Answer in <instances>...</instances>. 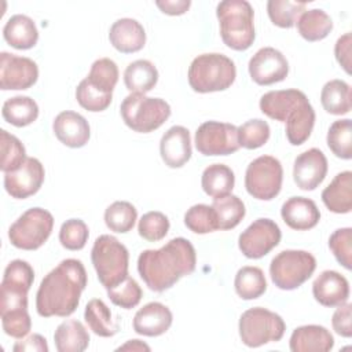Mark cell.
<instances>
[{
  "instance_id": "6da1fadb",
  "label": "cell",
  "mask_w": 352,
  "mask_h": 352,
  "mask_svg": "<svg viewBox=\"0 0 352 352\" xmlns=\"http://www.w3.org/2000/svg\"><path fill=\"white\" fill-rule=\"evenodd\" d=\"M87 286V271L77 258L62 260L41 280L36 293V309L43 318L72 315Z\"/></svg>"
},
{
  "instance_id": "7a4b0ae2",
  "label": "cell",
  "mask_w": 352,
  "mask_h": 352,
  "mask_svg": "<svg viewBox=\"0 0 352 352\" xmlns=\"http://www.w3.org/2000/svg\"><path fill=\"white\" fill-rule=\"evenodd\" d=\"M197 253L186 238H173L160 249L139 254L138 271L146 286L157 293L170 289L180 278L194 272Z\"/></svg>"
},
{
  "instance_id": "3957f363",
  "label": "cell",
  "mask_w": 352,
  "mask_h": 352,
  "mask_svg": "<svg viewBox=\"0 0 352 352\" xmlns=\"http://www.w3.org/2000/svg\"><path fill=\"white\" fill-rule=\"evenodd\" d=\"M223 43L235 51L248 50L254 38L253 7L246 0H224L216 7Z\"/></svg>"
},
{
  "instance_id": "277c9868",
  "label": "cell",
  "mask_w": 352,
  "mask_h": 352,
  "mask_svg": "<svg viewBox=\"0 0 352 352\" xmlns=\"http://www.w3.org/2000/svg\"><path fill=\"white\" fill-rule=\"evenodd\" d=\"M235 77V63L217 52L198 55L188 67V84L199 94L224 91L232 85Z\"/></svg>"
},
{
  "instance_id": "5b68a950",
  "label": "cell",
  "mask_w": 352,
  "mask_h": 352,
  "mask_svg": "<svg viewBox=\"0 0 352 352\" xmlns=\"http://www.w3.org/2000/svg\"><path fill=\"white\" fill-rule=\"evenodd\" d=\"M91 260L98 279L107 290L128 276L129 253L116 236L103 234L94 242Z\"/></svg>"
},
{
  "instance_id": "8992f818",
  "label": "cell",
  "mask_w": 352,
  "mask_h": 352,
  "mask_svg": "<svg viewBox=\"0 0 352 352\" xmlns=\"http://www.w3.org/2000/svg\"><path fill=\"white\" fill-rule=\"evenodd\" d=\"M126 126L135 132L148 133L158 129L170 116V106L161 98L144 94H129L120 106Z\"/></svg>"
},
{
  "instance_id": "52a82bcc",
  "label": "cell",
  "mask_w": 352,
  "mask_h": 352,
  "mask_svg": "<svg viewBox=\"0 0 352 352\" xmlns=\"http://www.w3.org/2000/svg\"><path fill=\"white\" fill-rule=\"evenodd\" d=\"M316 268V258L307 250H282L270 264V275L280 290H294L307 282Z\"/></svg>"
},
{
  "instance_id": "ba28073f",
  "label": "cell",
  "mask_w": 352,
  "mask_h": 352,
  "mask_svg": "<svg viewBox=\"0 0 352 352\" xmlns=\"http://www.w3.org/2000/svg\"><path fill=\"white\" fill-rule=\"evenodd\" d=\"M239 337L249 348L282 340L286 324L280 315L261 307L246 309L239 318Z\"/></svg>"
},
{
  "instance_id": "9c48e42d",
  "label": "cell",
  "mask_w": 352,
  "mask_h": 352,
  "mask_svg": "<svg viewBox=\"0 0 352 352\" xmlns=\"http://www.w3.org/2000/svg\"><path fill=\"white\" fill-rule=\"evenodd\" d=\"M52 228L54 217L48 210L30 208L10 226L8 239L18 249L36 250L45 243Z\"/></svg>"
},
{
  "instance_id": "30bf717a",
  "label": "cell",
  "mask_w": 352,
  "mask_h": 352,
  "mask_svg": "<svg viewBox=\"0 0 352 352\" xmlns=\"http://www.w3.org/2000/svg\"><path fill=\"white\" fill-rule=\"evenodd\" d=\"M283 182V168L278 158L272 155H260L253 160L245 172L246 191L256 199H274Z\"/></svg>"
},
{
  "instance_id": "8fae6325",
  "label": "cell",
  "mask_w": 352,
  "mask_h": 352,
  "mask_svg": "<svg viewBox=\"0 0 352 352\" xmlns=\"http://www.w3.org/2000/svg\"><path fill=\"white\" fill-rule=\"evenodd\" d=\"M33 280L34 271L28 261L16 258L8 263L0 286V315L28 308V293Z\"/></svg>"
},
{
  "instance_id": "7c38bea8",
  "label": "cell",
  "mask_w": 352,
  "mask_h": 352,
  "mask_svg": "<svg viewBox=\"0 0 352 352\" xmlns=\"http://www.w3.org/2000/svg\"><path fill=\"white\" fill-rule=\"evenodd\" d=\"M195 147L202 155H228L238 151V128L228 122L206 121L195 132Z\"/></svg>"
},
{
  "instance_id": "4fadbf2b",
  "label": "cell",
  "mask_w": 352,
  "mask_h": 352,
  "mask_svg": "<svg viewBox=\"0 0 352 352\" xmlns=\"http://www.w3.org/2000/svg\"><path fill=\"white\" fill-rule=\"evenodd\" d=\"M282 232L279 226L265 217L254 220L238 238L239 250L248 258H261L280 242Z\"/></svg>"
},
{
  "instance_id": "5bb4252c",
  "label": "cell",
  "mask_w": 352,
  "mask_h": 352,
  "mask_svg": "<svg viewBox=\"0 0 352 352\" xmlns=\"http://www.w3.org/2000/svg\"><path fill=\"white\" fill-rule=\"evenodd\" d=\"M38 67L34 60L3 51L0 54V88L3 91L28 89L36 84Z\"/></svg>"
},
{
  "instance_id": "9a60e30c",
  "label": "cell",
  "mask_w": 352,
  "mask_h": 352,
  "mask_svg": "<svg viewBox=\"0 0 352 352\" xmlns=\"http://www.w3.org/2000/svg\"><path fill=\"white\" fill-rule=\"evenodd\" d=\"M252 80L258 85H271L283 81L289 73V62L274 47L260 48L248 65Z\"/></svg>"
},
{
  "instance_id": "2e32d148",
  "label": "cell",
  "mask_w": 352,
  "mask_h": 352,
  "mask_svg": "<svg viewBox=\"0 0 352 352\" xmlns=\"http://www.w3.org/2000/svg\"><path fill=\"white\" fill-rule=\"evenodd\" d=\"M44 176L43 164L34 157H26L18 169L4 173V188L12 198L25 199L40 190Z\"/></svg>"
},
{
  "instance_id": "e0dca14e",
  "label": "cell",
  "mask_w": 352,
  "mask_h": 352,
  "mask_svg": "<svg viewBox=\"0 0 352 352\" xmlns=\"http://www.w3.org/2000/svg\"><path fill=\"white\" fill-rule=\"evenodd\" d=\"M327 175V158L319 148H309L294 160L293 179L298 188L312 191L324 180Z\"/></svg>"
},
{
  "instance_id": "ac0fdd59",
  "label": "cell",
  "mask_w": 352,
  "mask_h": 352,
  "mask_svg": "<svg viewBox=\"0 0 352 352\" xmlns=\"http://www.w3.org/2000/svg\"><path fill=\"white\" fill-rule=\"evenodd\" d=\"M52 129L56 139L72 148L85 146L91 136L88 121L81 114L72 110L60 111L52 122Z\"/></svg>"
},
{
  "instance_id": "d6986e66",
  "label": "cell",
  "mask_w": 352,
  "mask_h": 352,
  "mask_svg": "<svg viewBox=\"0 0 352 352\" xmlns=\"http://www.w3.org/2000/svg\"><path fill=\"white\" fill-rule=\"evenodd\" d=\"M312 294L323 307H338L348 301L349 283L337 271L326 270L320 272L312 283Z\"/></svg>"
},
{
  "instance_id": "ffe728a7",
  "label": "cell",
  "mask_w": 352,
  "mask_h": 352,
  "mask_svg": "<svg viewBox=\"0 0 352 352\" xmlns=\"http://www.w3.org/2000/svg\"><path fill=\"white\" fill-rule=\"evenodd\" d=\"M160 154L169 168H182L191 158V138L187 128L170 126L161 138Z\"/></svg>"
},
{
  "instance_id": "44dd1931",
  "label": "cell",
  "mask_w": 352,
  "mask_h": 352,
  "mask_svg": "<svg viewBox=\"0 0 352 352\" xmlns=\"http://www.w3.org/2000/svg\"><path fill=\"white\" fill-rule=\"evenodd\" d=\"M170 309L158 301L143 305L133 316V330L146 337H158L166 333L172 324Z\"/></svg>"
},
{
  "instance_id": "7402d4cb",
  "label": "cell",
  "mask_w": 352,
  "mask_h": 352,
  "mask_svg": "<svg viewBox=\"0 0 352 352\" xmlns=\"http://www.w3.org/2000/svg\"><path fill=\"white\" fill-rule=\"evenodd\" d=\"M308 98L300 89H279L264 94L260 99V110L267 117L285 122L289 116Z\"/></svg>"
},
{
  "instance_id": "603a6c76",
  "label": "cell",
  "mask_w": 352,
  "mask_h": 352,
  "mask_svg": "<svg viewBox=\"0 0 352 352\" xmlns=\"http://www.w3.org/2000/svg\"><path fill=\"white\" fill-rule=\"evenodd\" d=\"M109 40L117 51L122 54H133L144 47L146 32L142 23L136 19L121 18L111 25Z\"/></svg>"
},
{
  "instance_id": "cb8c5ba5",
  "label": "cell",
  "mask_w": 352,
  "mask_h": 352,
  "mask_svg": "<svg viewBox=\"0 0 352 352\" xmlns=\"http://www.w3.org/2000/svg\"><path fill=\"white\" fill-rule=\"evenodd\" d=\"M283 221L293 230L305 231L314 228L320 220L316 204L305 197H292L280 208Z\"/></svg>"
},
{
  "instance_id": "d4e9b609",
  "label": "cell",
  "mask_w": 352,
  "mask_h": 352,
  "mask_svg": "<svg viewBox=\"0 0 352 352\" xmlns=\"http://www.w3.org/2000/svg\"><path fill=\"white\" fill-rule=\"evenodd\" d=\"M289 346L293 352H329L334 346V338L323 326L305 324L293 330Z\"/></svg>"
},
{
  "instance_id": "484cf974",
  "label": "cell",
  "mask_w": 352,
  "mask_h": 352,
  "mask_svg": "<svg viewBox=\"0 0 352 352\" xmlns=\"http://www.w3.org/2000/svg\"><path fill=\"white\" fill-rule=\"evenodd\" d=\"M322 201L333 213H349L352 210V172L344 170L337 173L322 191Z\"/></svg>"
},
{
  "instance_id": "4316f807",
  "label": "cell",
  "mask_w": 352,
  "mask_h": 352,
  "mask_svg": "<svg viewBox=\"0 0 352 352\" xmlns=\"http://www.w3.org/2000/svg\"><path fill=\"white\" fill-rule=\"evenodd\" d=\"M3 37L16 50H29L37 44L38 30L32 18L23 14H15L6 22Z\"/></svg>"
},
{
  "instance_id": "83f0119b",
  "label": "cell",
  "mask_w": 352,
  "mask_h": 352,
  "mask_svg": "<svg viewBox=\"0 0 352 352\" xmlns=\"http://www.w3.org/2000/svg\"><path fill=\"white\" fill-rule=\"evenodd\" d=\"M54 341L58 352H82L89 345V334L80 320L69 319L56 327Z\"/></svg>"
},
{
  "instance_id": "f1b7e54d",
  "label": "cell",
  "mask_w": 352,
  "mask_h": 352,
  "mask_svg": "<svg viewBox=\"0 0 352 352\" xmlns=\"http://www.w3.org/2000/svg\"><path fill=\"white\" fill-rule=\"evenodd\" d=\"M158 81V70L147 59L131 62L124 72V82L131 94H146L151 91Z\"/></svg>"
},
{
  "instance_id": "f546056e",
  "label": "cell",
  "mask_w": 352,
  "mask_h": 352,
  "mask_svg": "<svg viewBox=\"0 0 352 352\" xmlns=\"http://www.w3.org/2000/svg\"><path fill=\"white\" fill-rule=\"evenodd\" d=\"M285 122V132L290 144L300 146L308 140L315 125V110L309 100L301 103Z\"/></svg>"
},
{
  "instance_id": "4dcf8cb0",
  "label": "cell",
  "mask_w": 352,
  "mask_h": 352,
  "mask_svg": "<svg viewBox=\"0 0 352 352\" xmlns=\"http://www.w3.org/2000/svg\"><path fill=\"white\" fill-rule=\"evenodd\" d=\"M235 184V176L230 166L224 164H212L205 168L201 177V186L205 194L213 199L228 195Z\"/></svg>"
},
{
  "instance_id": "1f68e13d",
  "label": "cell",
  "mask_w": 352,
  "mask_h": 352,
  "mask_svg": "<svg viewBox=\"0 0 352 352\" xmlns=\"http://www.w3.org/2000/svg\"><path fill=\"white\" fill-rule=\"evenodd\" d=\"M84 319L89 330L99 337H113L118 331V323L113 319L110 308L100 298L88 301L84 309Z\"/></svg>"
},
{
  "instance_id": "d6a6232c",
  "label": "cell",
  "mask_w": 352,
  "mask_h": 352,
  "mask_svg": "<svg viewBox=\"0 0 352 352\" xmlns=\"http://www.w3.org/2000/svg\"><path fill=\"white\" fill-rule=\"evenodd\" d=\"M1 116L14 126H26L37 120L38 106L30 96H12L3 103Z\"/></svg>"
},
{
  "instance_id": "836d02e7",
  "label": "cell",
  "mask_w": 352,
  "mask_h": 352,
  "mask_svg": "<svg viewBox=\"0 0 352 352\" xmlns=\"http://www.w3.org/2000/svg\"><path fill=\"white\" fill-rule=\"evenodd\" d=\"M333 29V21L320 8L305 10L297 19V30L307 41H319L329 36Z\"/></svg>"
},
{
  "instance_id": "e575fe53",
  "label": "cell",
  "mask_w": 352,
  "mask_h": 352,
  "mask_svg": "<svg viewBox=\"0 0 352 352\" xmlns=\"http://www.w3.org/2000/svg\"><path fill=\"white\" fill-rule=\"evenodd\" d=\"M320 103L329 114L342 116L351 111V85L344 80L327 81L320 92Z\"/></svg>"
},
{
  "instance_id": "d590c367",
  "label": "cell",
  "mask_w": 352,
  "mask_h": 352,
  "mask_svg": "<svg viewBox=\"0 0 352 352\" xmlns=\"http://www.w3.org/2000/svg\"><path fill=\"white\" fill-rule=\"evenodd\" d=\"M234 287L242 300L258 298L267 290V280L263 270L252 265L239 268L234 279Z\"/></svg>"
},
{
  "instance_id": "8d00e7d4",
  "label": "cell",
  "mask_w": 352,
  "mask_h": 352,
  "mask_svg": "<svg viewBox=\"0 0 352 352\" xmlns=\"http://www.w3.org/2000/svg\"><path fill=\"white\" fill-rule=\"evenodd\" d=\"M212 206L217 216L219 230L235 228L242 221L246 213L242 199L232 194L213 199Z\"/></svg>"
},
{
  "instance_id": "74e56055",
  "label": "cell",
  "mask_w": 352,
  "mask_h": 352,
  "mask_svg": "<svg viewBox=\"0 0 352 352\" xmlns=\"http://www.w3.org/2000/svg\"><path fill=\"white\" fill-rule=\"evenodd\" d=\"M138 219L136 208L128 201H116L104 210V223L110 231L125 234L131 231Z\"/></svg>"
},
{
  "instance_id": "f35d334b",
  "label": "cell",
  "mask_w": 352,
  "mask_h": 352,
  "mask_svg": "<svg viewBox=\"0 0 352 352\" xmlns=\"http://www.w3.org/2000/svg\"><path fill=\"white\" fill-rule=\"evenodd\" d=\"M327 146L341 160L352 158V122L349 118L334 121L327 132Z\"/></svg>"
},
{
  "instance_id": "ab89813d",
  "label": "cell",
  "mask_w": 352,
  "mask_h": 352,
  "mask_svg": "<svg viewBox=\"0 0 352 352\" xmlns=\"http://www.w3.org/2000/svg\"><path fill=\"white\" fill-rule=\"evenodd\" d=\"M305 1L270 0L267 3V12L274 25L283 29H290L297 23L298 16L305 11Z\"/></svg>"
},
{
  "instance_id": "60d3db41",
  "label": "cell",
  "mask_w": 352,
  "mask_h": 352,
  "mask_svg": "<svg viewBox=\"0 0 352 352\" xmlns=\"http://www.w3.org/2000/svg\"><path fill=\"white\" fill-rule=\"evenodd\" d=\"M184 224L195 234H208L219 230L217 216L213 206L205 204L192 205L184 214Z\"/></svg>"
},
{
  "instance_id": "b9f144b4",
  "label": "cell",
  "mask_w": 352,
  "mask_h": 352,
  "mask_svg": "<svg viewBox=\"0 0 352 352\" xmlns=\"http://www.w3.org/2000/svg\"><path fill=\"white\" fill-rule=\"evenodd\" d=\"M0 146H1V170L4 173L18 169L22 162L26 160V150L21 140L7 132L6 129L0 131Z\"/></svg>"
},
{
  "instance_id": "7bdbcfd3",
  "label": "cell",
  "mask_w": 352,
  "mask_h": 352,
  "mask_svg": "<svg viewBox=\"0 0 352 352\" xmlns=\"http://www.w3.org/2000/svg\"><path fill=\"white\" fill-rule=\"evenodd\" d=\"M87 78L100 91L113 94L118 81V67L113 59L99 58L92 63Z\"/></svg>"
},
{
  "instance_id": "ee69618b",
  "label": "cell",
  "mask_w": 352,
  "mask_h": 352,
  "mask_svg": "<svg viewBox=\"0 0 352 352\" xmlns=\"http://www.w3.org/2000/svg\"><path fill=\"white\" fill-rule=\"evenodd\" d=\"M111 94L103 92L96 88L88 78L80 81L76 88V99L81 107L88 111H103L111 103Z\"/></svg>"
},
{
  "instance_id": "f6af8a7d",
  "label": "cell",
  "mask_w": 352,
  "mask_h": 352,
  "mask_svg": "<svg viewBox=\"0 0 352 352\" xmlns=\"http://www.w3.org/2000/svg\"><path fill=\"white\" fill-rule=\"evenodd\" d=\"M270 135V125L261 118L249 120L238 128L239 146L248 150H254L264 146L268 142Z\"/></svg>"
},
{
  "instance_id": "bcb514c9",
  "label": "cell",
  "mask_w": 352,
  "mask_h": 352,
  "mask_svg": "<svg viewBox=\"0 0 352 352\" xmlns=\"http://www.w3.org/2000/svg\"><path fill=\"white\" fill-rule=\"evenodd\" d=\"M142 296H143L142 287L131 276H126L118 285L107 289V297L110 298V301L114 305L121 307L124 309L135 308L140 302Z\"/></svg>"
},
{
  "instance_id": "7dc6e473",
  "label": "cell",
  "mask_w": 352,
  "mask_h": 352,
  "mask_svg": "<svg viewBox=\"0 0 352 352\" xmlns=\"http://www.w3.org/2000/svg\"><path fill=\"white\" fill-rule=\"evenodd\" d=\"M169 227V220L162 212L151 210L140 217L138 231L143 239L148 242H157L166 236Z\"/></svg>"
},
{
  "instance_id": "c3c4849f",
  "label": "cell",
  "mask_w": 352,
  "mask_h": 352,
  "mask_svg": "<svg viewBox=\"0 0 352 352\" xmlns=\"http://www.w3.org/2000/svg\"><path fill=\"white\" fill-rule=\"evenodd\" d=\"M89 236L87 224L80 219L66 220L59 230V242L67 250H81Z\"/></svg>"
},
{
  "instance_id": "681fc988",
  "label": "cell",
  "mask_w": 352,
  "mask_h": 352,
  "mask_svg": "<svg viewBox=\"0 0 352 352\" xmlns=\"http://www.w3.org/2000/svg\"><path fill=\"white\" fill-rule=\"evenodd\" d=\"M329 248L336 260L346 270L352 268V228H338L329 238Z\"/></svg>"
},
{
  "instance_id": "f907efd6",
  "label": "cell",
  "mask_w": 352,
  "mask_h": 352,
  "mask_svg": "<svg viewBox=\"0 0 352 352\" xmlns=\"http://www.w3.org/2000/svg\"><path fill=\"white\" fill-rule=\"evenodd\" d=\"M1 326L7 336L23 338L32 329V319L26 309H14L1 314Z\"/></svg>"
},
{
  "instance_id": "816d5d0a",
  "label": "cell",
  "mask_w": 352,
  "mask_h": 352,
  "mask_svg": "<svg viewBox=\"0 0 352 352\" xmlns=\"http://www.w3.org/2000/svg\"><path fill=\"white\" fill-rule=\"evenodd\" d=\"M351 311H352V305H351L349 302H344V304L338 305V308H337L336 312L333 314L331 326H333L334 331H336L338 336H341V337L349 338V337L352 336Z\"/></svg>"
},
{
  "instance_id": "f5cc1de1",
  "label": "cell",
  "mask_w": 352,
  "mask_h": 352,
  "mask_svg": "<svg viewBox=\"0 0 352 352\" xmlns=\"http://www.w3.org/2000/svg\"><path fill=\"white\" fill-rule=\"evenodd\" d=\"M351 45H352L351 33H345L344 36H341L334 45L336 59L348 74H351Z\"/></svg>"
},
{
  "instance_id": "db71d44e",
  "label": "cell",
  "mask_w": 352,
  "mask_h": 352,
  "mask_svg": "<svg viewBox=\"0 0 352 352\" xmlns=\"http://www.w3.org/2000/svg\"><path fill=\"white\" fill-rule=\"evenodd\" d=\"M14 352H48L47 340L41 334H30L15 342L12 346Z\"/></svg>"
},
{
  "instance_id": "11a10c76",
  "label": "cell",
  "mask_w": 352,
  "mask_h": 352,
  "mask_svg": "<svg viewBox=\"0 0 352 352\" xmlns=\"http://www.w3.org/2000/svg\"><path fill=\"white\" fill-rule=\"evenodd\" d=\"M155 6L168 15H182L184 14L190 6V0H158L155 1Z\"/></svg>"
},
{
  "instance_id": "9f6ffc18",
  "label": "cell",
  "mask_w": 352,
  "mask_h": 352,
  "mask_svg": "<svg viewBox=\"0 0 352 352\" xmlns=\"http://www.w3.org/2000/svg\"><path fill=\"white\" fill-rule=\"evenodd\" d=\"M117 351H135V352H140V351H150V346L147 344H144L143 341H140V340H129L124 345L118 346Z\"/></svg>"
}]
</instances>
